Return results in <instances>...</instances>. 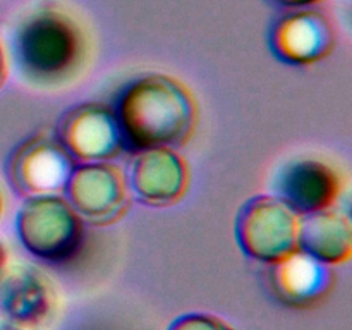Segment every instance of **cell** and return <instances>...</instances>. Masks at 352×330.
<instances>
[{
	"label": "cell",
	"mask_w": 352,
	"mask_h": 330,
	"mask_svg": "<svg viewBox=\"0 0 352 330\" xmlns=\"http://www.w3.org/2000/svg\"><path fill=\"white\" fill-rule=\"evenodd\" d=\"M113 112L124 146L136 151L182 143L196 122L195 102L184 86L157 74L131 82Z\"/></svg>",
	"instance_id": "cell-1"
},
{
	"label": "cell",
	"mask_w": 352,
	"mask_h": 330,
	"mask_svg": "<svg viewBox=\"0 0 352 330\" xmlns=\"http://www.w3.org/2000/svg\"><path fill=\"white\" fill-rule=\"evenodd\" d=\"M17 232L24 248L36 258L65 261L79 250L82 223L62 196H30L17 215Z\"/></svg>",
	"instance_id": "cell-2"
},
{
	"label": "cell",
	"mask_w": 352,
	"mask_h": 330,
	"mask_svg": "<svg viewBox=\"0 0 352 330\" xmlns=\"http://www.w3.org/2000/svg\"><path fill=\"white\" fill-rule=\"evenodd\" d=\"M299 215L277 196H256L241 208L236 223L239 246L248 256L278 263L299 250Z\"/></svg>",
	"instance_id": "cell-3"
},
{
	"label": "cell",
	"mask_w": 352,
	"mask_h": 330,
	"mask_svg": "<svg viewBox=\"0 0 352 330\" xmlns=\"http://www.w3.org/2000/svg\"><path fill=\"white\" fill-rule=\"evenodd\" d=\"M79 55L78 34L54 14H43L21 28L16 58L21 71L38 81H50L74 67Z\"/></svg>",
	"instance_id": "cell-4"
},
{
	"label": "cell",
	"mask_w": 352,
	"mask_h": 330,
	"mask_svg": "<svg viewBox=\"0 0 352 330\" xmlns=\"http://www.w3.org/2000/svg\"><path fill=\"white\" fill-rule=\"evenodd\" d=\"M58 143L82 162L109 160L124 146L116 112L100 103H82L69 110L58 126Z\"/></svg>",
	"instance_id": "cell-5"
},
{
	"label": "cell",
	"mask_w": 352,
	"mask_h": 330,
	"mask_svg": "<svg viewBox=\"0 0 352 330\" xmlns=\"http://www.w3.org/2000/svg\"><path fill=\"white\" fill-rule=\"evenodd\" d=\"M64 191L78 215L95 222L116 220L127 203L122 172L103 162H88L72 168Z\"/></svg>",
	"instance_id": "cell-6"
},
{
	"label": "cell",
	"mask_w": 352,
	"mask_h": 330,
	"mask_svg": "<svg viewBox=\"0 0 352 330\" xmlns=\"http://www.w3.org/2000/svg\"><path fill=\"white\" fill-rule=\"evenodd\" d=\"M9 168L14 186L24 195H57L65 188L74 158L58 141L33 138L14 153Z\"/></svg>",
	"instance_id": "cell-7"
},
{
	"label": "cell",
	"mask_w": 352,
	"mask_h": 330,
	"mask_svg": "<svg viewBox=\"0 0 352 330\" xmlns=\"http://www.w3.org/2000/svg\"><path fill=\"white\" fill-rule=\"evenodd\" d=\"M277 198L296 213L329 210L340 191V177L332 167L318 160H296L280 168L275 179Z\"/></svg>",
	"instance_id": "cell-8"
},
{
	"label": "cell",
	"mask_w": 352,
	"mask_h": 330,
	"mask_svg": "<svg viewBox=\"0 0 352 330\" xmlns=\"http://www.w3.org/2000/svg\"><path fill=\"white\" fill-rule=\"evenodd\" d=\"M131 186L148 205H170L182 198L188 188L186 164L170 148L143 150L133 164Z\"/></svg>",
	"instance_id": "cell-9"
},
{
	"label": "cell",
	"mask_w": 352,
	"mask_h": 330,
	"mask_svg": "<svg viewBox=\"0 0 352 330\" xmlns=\"http://www.w3.org/2000/svg\"><path fill=\"white\" fill-rule=\"evenodd\" d=\"M332 30L318 12H296L282 19L272 33V48L291 64H311L332 47Z\"/></svg>",
	"instance_id": "cell-10"
},
{
	"label": "cell",
	"mask_w": 352,
	"mask_h": 330,
	"mask_svg": "<svg viewBox=\"0 0 352 330\" xmlns=\"http://www.w3.org/2000/svg\"><path fill=\"white\" fill-rule=\"evenodd\" d=\"M52 308V291L33 268H16L0 284V313L19 327L43 322Z\"/></svg>",
	"instance_id": "cell-11"
},
{
	"label": "cell",
	"mask_w": 352,
	"mask_h": 330,
	"mask_svg": "<svg viewBox=\"0 0 352 330\" xmlns=\"http://www.w3.org/2000/svg\"><path fill=\"white\" fill-rule=\"evenodd\" d=\"M299 250L323 265L344 263L352 251V229L336 212L311 213L299 229Z\"/></svg>",
	"instance_id": "cell-12"
},
{
	"label": "cell",
	"mask_w": 352,
	"mask_h": 330,
	"mask_svg": "<svg viewBox=\"0 0 352 330\" xmlns=\"http://www.w3.org/2000/svg\"><path fill=\"white\" fill-rule=\"evenodd\" d=\"M272 285L282 301L308 305L329 289L330 272L327 265L298 250L285 260L274 263Z\"/></svg>",
	"instance_id": "cell-13"
},
{
	"label": "cell",
	"mask_w": 352,
	"mask_h": 330,
	"mask_svg": "<svg viewBox=\"0 0 352 330\" xmlns=\"http://www.w3.org/2000/svg\"><path fill=\"white\" fill-rule=\"evenodd\" d=\"M168 330H232V327L217 316L192 313V315H184L175 320Z\"/></svg>",
	"instance_id": "cell-14"
},
{
	"label": "cell",
	"mask_w": 352,
	"mask_h": 330,
	"mask_svg": "<svg viewBox=\"0 0 352 330\" xmlns=\"http://www.w3.org/2000/svg\"><path fill=\"white\" fill-rule=\"evenodd\" d=\"M278 3H284V6H306V3L318 2V0H275Z\"/></svg>",
	"instance_id": "cell-15"
},
{
	"label": "cell",
	"mask_w": 352,
	"mask_h": 330,
	"mask_svg": "<svg viewBox=\"0 0 352 330\" xmlns=\"http://www.w3.org/2000/svg\"><path fill=\"white\" fill-rule=\"evenodd\" d=\"M3 76H6V57H3V50L0 47V82H2Z\"/></svg>",
	"instance_id": "cell-16"
},
{
	"label": "cell",
	"mask_w": 352,
	"mask_h": 330,
	"mask_svg": "<svg viewBox=\"0 0 352 330\" xmlns=\"http://www.w3.org/2000/svg\"><path fill=\"white\" fill-rule=\"evenodd\" d=\"M3 261H6V251H3V248L0 246V268L3 267Z\"/></svg>",
	"instance_id": "cell-17"
},
{
	"label": "cell",
	"mask_w": 352,
	"mask_h": 330,
	"mask_svg": "<svg viewBox=\"0 0 352 330\" xmlns=\"http://www.w3.org/2000/svg\"><path fill=\"white\" fill-rule=\"evenodd\" d=\"M0 208H2V199H0Z\"/></svg>",
	"instance_id": "cell-18"
}]
</instances>
